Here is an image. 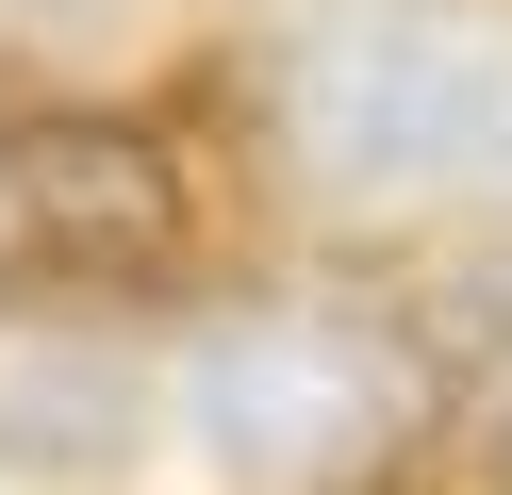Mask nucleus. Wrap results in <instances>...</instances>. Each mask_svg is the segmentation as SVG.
<instances>
[{
    "mask_svg": "<svg viewBox=\"0 0 512 495\" xmlns=\"http://www.w3.org/2000/svg\"><path fill=\"white\" fill-rule=\"evenodd\" d=\"M496 281H512V231H496Z\"/></svg>",
    "mask_w": 512,
    "mask_h": 495,
    "instance_id": "423d86ee",
    "label": "nucleus"
},
{
    "mask_svg": "<svg viewBox=\"0 0 512 495\" xmlns=\"http://www.w3.org/2000/svg\"><path fill=\"white\" fill-rule=\"evenodd\" d=\"M0 182L83 281H149L182 248V149L149 116H0Z\"/></svg>",
    "mask_w": 512,
    "mask_h": 495,
    "instance_id": "20e7f679",
    "label": "nucleus"
},
{
    "mask_svg": "<svg viewBox=\"0 0 512 495\" xmlns=\"http://www.w3.org/2000/svg\"><path fill=\"white\" fill-rule=\"evenodd\" d=\"M149 446V330L83 264H0V479H116Z\"/></svg>",
    "mask_w": 512,
    "mask_h": 495,
    "instance_id": "7ed1b4c3",
    "label": "nucleus"
},
{
    "mask_svg": "<svg viewBox=\"0 0 512 495\" xmlns=\"http://www.w3.org/2000/svg\"><path fill=\"white\" fill-rule=\"evenodd\" d=\"M281 165L347 215L413 198H496L512 182V33L463 0H298L265 50Z\"/></svg>",
    "mask_w": 512,
    "mask_h": 495,
    "instance_id": "f257e3e1",
    "label": "nucleus"
},
{
    "mask_svg": "<svg viewBox=\"0 0 512 495\" xmlns=\"http://www.w3.org/2000/svg\"><path fill=\"white\" fill-rule=\"evenodd\" d=\"M496 479H512V396H496Z\"/></svg>",
    "mask_w": 512,
    "mask_h": 495,
    "instance_id": "39448f33",
    "label": "nucleus"
},
{
    "mask_svg": "<svg viewBox=\"0 0 512 495\" xmlns=\"http://www.w3.org/2000/svg\"><path fill=\"white\" fill-rule=\"evenodd\" d=\"M182 413H199V462H232V479H347L413 429V363L347 314H232L199 330Z\"/></svg>",
    "mask_w": 512,
    "mask_h": 495,
    "instance_id": "f03ea898",
    "label": "nucleus"
}]
</instances>
